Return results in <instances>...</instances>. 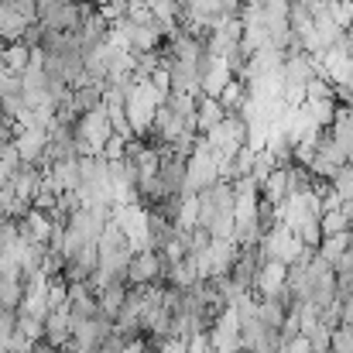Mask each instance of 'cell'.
I'll list each match as a JSON object with an SVG mask.
<instances>
[{
    "mask_svg": "<svg viewBox=\"0 0 353 353\" xmlns=\"http://www.w3.org/2000/svg\"><path fill=\"white\" fill-rule=\"evenodd\" d=\"M161 103H165V97L151 86V79H148V83H134V86L127 90V107H123V114H127V123H130L134 137H151L154 117H158Z\"/></svg>",
    "mask_w": 353,
    "mask_h": 353,
    "instance_id": "cell-1",
    "label": "cell"
},
{
    "mask_svg": "<svg viewBox=\"0 0 353 353\" xmlns=\"http://www.w3.org/2000/svg\"><path fill=\"white\" fill-rule=\"evenodd\" d=\"M206 141H210V148L220 161H234L236 151L247 148V120L240 114H230L213 134H206Z\"/></svg>",
    "mask_w": 353,
    "mask_h": 353,
    "instance_id": "cell-2",
    "label": "cell"
},
{
    "mask_svg": "<svg viewBox=\"0 0 353 353\" xmlns=\"http://www.w3.org/2000/svg\"><path fill=\"white\" fill-rule=\"evenodd\" d=\"M127 288H151L158 281H165V264L158 250H137L130 268H127Z\"/></svg>",
    "mask_w": 353,
    "mask_h": 353,
    "instance_id": "cell-3",
    "label": "cell"
},
{
    "mask_svg": "<svg viewBox=\"0 0 353 353\" xmlns=\"http://www.w3.org/2000/svg\"><path fill=\"white\" fill-rule=\"evenodd\" d=\"M10 144L17 148L24 165L45 168V154H48V130L45 127H14V141Z\"/></svg>",
    "mask_w": 353,
    "mask_h": 353,
    "instance_id": "cell-4",
    "label": "cell"
},
{
    "mask_svg": "<svg viewBox=\"0 0 353 353\" xmlns=\"http://www.w3.org/2000/svg\"><path fill=\"white\" fill-rule=\"evenodd\" d=\"M254 292H257V299H281V295H288V264L264 261Z\"/></svg>",
    "mask_w": 353,
    "mask_h": 353,
    "instance_id": "cell-5",
    "label": "cell"
},
{
    "mask_svg": "<svg viewBox=\"0 0 353 353\" xmlns=\"http://www.w3.org/2000/svg\"><path fill=\"white\" fill-rule=\"evenodd\" d=\"M45 343L59 347V350H65L72 343V316H69V309H55L45 319Z\"/></svg>",
    "mask_w": 353,
    "mask_h": 353,
    "instance_id": "cell-6",
    "label": "cell"
},
{
    "mask_svg": "<svg viewBox=\"0 0 353 353\" xmlns=\"http://www.w3.org/2000/svg\"><path fill=\"white\" fill-rule=\"evenodd\" d=\"M127 295H130L127 281H110L107 288H100V292H97L100 316H103V319H110V323L117 326V316H120V309H123V302H127Z\"/></svg>",
    "mask_w": 353,
    "mask_h": 353,
    "instance_id": "cell-7",
    "label": "cell"
},
{
    "mask_svg": "<svg viewBox=\"0 0 353 353\" xmlns=\"http://www.w3.org/2000/svg\"><path fill=\"white\" fill-rule=\"evenodd\" d=\"M230 117V110L223 107L220 97H199V110H196V123H199V134H213L223 120Z\"/></svg>",
    "mask_w": 353,
    "mask_h": 353,
    "instance_id": "cell-8",
    "label": "cell"
},
{
    "mask_svg": "<svg viewBox=\"0 0 353 353\" xmlns=\"http://www.w3.org/2000/svg\"><path fill=\"white\" fill-rule=\"evenodd\" d=\"M234 69H230V62H223V59H216L213 65H210V72L203 76V97H223V90L234 83Z\"/></svg>",
    "mask_w": 353,
    "mask_h": 353,
    "instance_id": "cell-9",
    "label": "cell"
},
{
    "mask_svg": "<svg viewBox=\"0 0 353 353\" xmlns=\"http://www.w3.org/2000/svg\"><path fill=\"white\" fill-rule=\"evenodd\" d=\"M353 243V230H347V234H333V236H323V243H319V257L326 261V264H340V257L350 250Z\"/></svg>",
    "mask_w": 353,
    "mask_h": 353,
    "instance_id": "cell-10",
    "label": "cell"
},
{
    "mask_svg": "<svg viewBox=\"0 0 353 353\" xmlns=\"http://www.w3.org/2000/svg\"><path fill=\"white\" fill-rule=\"evenodd\" d=\"M3 62H7V69L10 72H24L28 65H31V48L24 45V41H14V45H3Z\"/></svg>",
    "mask_w": 353,
    "mask_h": 353,
    "instance_id": "cell-11",
    "label": "cell"
},
{
    "mask_svg": "<svg viewBox=\"0 0 353 353\" xmlns=\"http://www.w3.org/2000/svg\"><path fill=\"white\" fill-rule=\"evenodd\" d=\"M319 227H323V236L347 234V230H353V227H350V220L343 216V210H333V213H323V216H319Z\"/></svg>",
    "mask_w": 353,
    "mask_h": 353,
    "instance_id": "cell-12",
    "label": "cell"
},
{
    "mask_svg": "<svg viewBox=\"0 0 353 353\" xmlns=\"http://www.w3.org/2000/svg\"><path fill=\"white\" fill-rule=\"evenodd\" d=\"M305 100H336V86L323 76H316L309 86H305Z\"/></svg>",
    "mask_w": 353,
    "mask_h": 353,
    "instance_id": "cell-13",
    "label": "cell"
},
{
    "mask_svg": "<svg viewBox=\"0 0 353 353\" xmlns=\"http://www.w3.org/2000/svg\"><path fill=\"white\" fill-rule=\"evenodd\" d=\"M330 185L336 189V196H340L343 203H350V199H353V165H343Z\"/></svg>",
    "mask_w": 353,
    "mask_h": 353,
    "instance_id": "cell-14",
    "label": "cell"
},
{
    "mask_svg": "<svg viewBox=\"0 0 353 353\" xmlns=\"http://www.w3.org/2000/svg\"><path fill=\"white\" fill-rule=\"evenodd\" d=\"M333 353H353V330L350 326L333 330Z\"/></svg>",
    "mask_w": 353,
    "mask_h": 353,
    "instance_id": "cell-15",
    "label": "cell"
},
{
    "mask_svg": "<svg viewBox=\"0 0 353 353\" xmlns=\"http://www.w3.org/2000/svg\"><path fill=\"white\" fill-rule=\"evenodd\" d=\"M3 185H7V172L0 168V189H3Z\"/></svg>",
    "mask_w": 353,
    "mask_h": 353,
    "instance_id": "cell-16",
    "label": "cell"
},
{
    "mask_svg": "<svg viewBox=\"0 0 353 353\" xmlns=\"http://www.w3.org/2000/svg\"><path fill=\"white\" fill-rule=\"evenodd\" d=\"M350 31H353V24H350Z\"/></svg>",
    "mask_w": 353,
    "mask_h": 353,
    "instance_id": "cell-17",
    "label": "cell"
}]
</instances>
